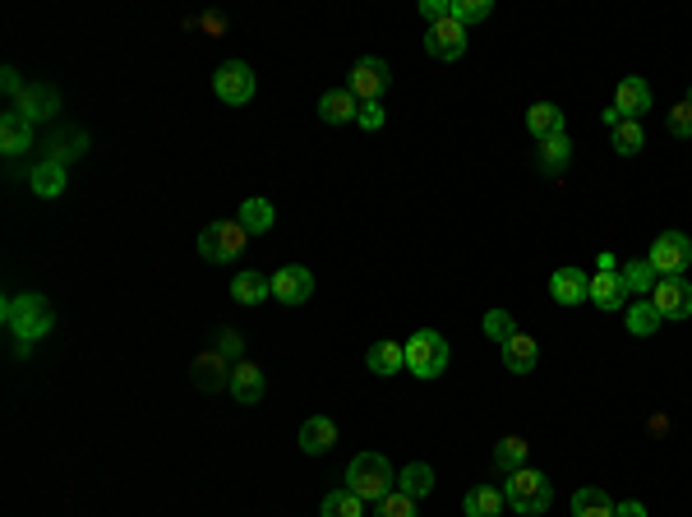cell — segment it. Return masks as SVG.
Returning a JSON list of instances; mask_svg holds the SVG:
<instances>
[{
    "mask_svg": "<svg viewBox=\"0 0 692 517\" xmlns=\"http://www.w3.org/2000/svg\"><path fill=\"white\" fill-rule=\"evenodd\" d=\"M88 148V134L84 130H60L51 134V144H47V162H60V167H70L74 157Z\"/></svg>",
    "mask_w": 692,
    "mask_h": 517,
    "instance_id": "28",
    "label": "cell"
},
{
    "mask_svg": "<svg viewBox=\"0 0 692 517\" xmlns=\"http://www.w3.org/2000/svg\"><path fill=\"white\" fill-rule=\"evenodd\" d=\"M217 356H222V361H236L240 356V333L236 328H222V333H217Z\"/></svg>",
    "mask_w": 692,
    "mask_h": 517,
    "instance_id": "41",
    "label": "cell"
},
{
    "mask_svg": "<svg viewBox=\"0 0 692 517\" xmlns=\"http://www.w3.org/2000/svg\"><path fill=\"white\" fill-rule=\"evenodd\" d=\"M365 365H370V374L388 379V374L406 370V347L402 342H393V337H383V342H374V347L365 351Z\"/></svg>",
    "mask_w": 692,
    "mask_h": 517,
    "instance_id": "20",
    "label": "cell"
},
{
    "mask_svg": "<svg viewBox=\"0 0 692 517\" xmlns=\"http://www.w3.org/2000/svg\"><path fill=\"white\" fill-rule=\"evenodd\" d=\"M231 296H236L240 305H263L268 296H273V277L254 273V268H245V273L231 277Z\"/></svg>",
    "mask_w": 692,
    "mask_h": 517,
    "instance_id": "25",
    "label": "cell"
},
{
    "mask_svg": "<svg viewBox=\"0 0 692 517\" xmlns=\"http://www.w3.org/2000/svg\"><path fill=\"white\" fill-rule=\"evenodd\" d=\"M213 93L227 107H245L259 93V79H254V70L245 61H227V65H217V74H213Z\"/></svg>",
    "mask_w": 692,
    "mask_h": 517,
    "instance_id": "7",
    "label": "cell"
},
{
    "mask_svg": "<svg viewBox=\"0 0 692 517\" xmlns=\"http://www.w3.org/2000/svg\"><path fill=\"white\" fill-rule=\"evenodd\" d=\"M480 328H485V337H494L499 347H503V342H508V337H517V319H513V314H508V310H490V314H485V324H480Z\"/></svg>",
    "mask_w": 692,
    "mask_h": 517,
    "instance_id": "38",
    "label": "cell"
},
{
    "mask_svg": "<svg viewBox=\"0 0 692 517\" xmlns=\"http://www.w3.org/2000/svg\"><path fill=\"white\" fill-rule=\"evenodd\" d=\"M568 162H573V139L568 134H554V139H545L536 153V167L545 171V176H563L568 171Z\"/></svg>",
    "mask_w": 692,
    "mask_h": 517,
    "instance_id": "26",
    "label": "cell"
},
{
    "mask_svg": "<svg viewBox=\"0 0 692 517\" xmlns=\"http://www.w3.org/2000/svg\"><path fill=\"white\" fill-rule=\"evenodd\" d=\"M19 116H24L28 125H37V121H51V116H56L60 111V93L51 84H28L24 88V97H19Z\"/></svg>",
    "mask_w": 692,
    "mask_h": 517,
    "instance_id": "13",
    "label": "cell"
},
{
    "mask_svg": "<svg viewBox=\"0 0 692 517\" xmlns=\"http://www.w3.org/2000/svg\"><path fill=\"white\" fill-rule=\"evenodd\" d=\"M319 517H365V499L360 494H351L342 485V490H328L319 504Z\"/></svg>",
    "mask_w": 692,
    "mask_h": 517,
    "instance_id": "29",
    "label": "cell"
},
{
    "mask_svg": "<svg viewBox=\"0 0 692 517\" xmlns=\"http://www.w3.org/2000/svg\"><path fill=\"white\" fill-rule=\"evenodd\" d=\"M490 14H494L490 0H453V19L466 28V33H471V24H485Z\"/></svg>",
    "mask_w": 692,
    "mask_h": 517,
    "instance_id": "37",
    "label": "cell"
},
{
    "mask_svg": "<svg viewBox=\"0 0 692 517\" xmlns=\"http://www.w3.org/2000/svg\"><path fill=\"white\" fill-rule=\"evenodd\" d=\"M374 517H416V499L402 490H393L388 499H379V513Z\"/></svg>",
    "mask_w": 692,
    "mask_h": 517,
    "instance_id": "39",
    "label": "cell"
},
{
    "mask_svg": "<svg viewBox=\"0 0 692 517\" xmlns=\"http://www.w3.org/2000/svg\"><path fill=\"white\" fill-rule=\"evenodd\" d=\"M614 517H646V508L637 504V499H628V504H619V508H614Z\"/></svg>",
    "mask_w": 692,
    "mask_h": 517,
    "instance_id": "46",
    "label": "cell"
},
{
    "mask_svg": "<svg viewBox=\"0 0 692 517\" xmlns=\"http://www.w3.org/2000/svg\"><path fill=\"white\" fill-rule=\"evenodd\" d=\"M646 264L656 268V277H683L692 268V236L688 231H660L651 241Z\"/></svg>",
    "mask_w": 692,
    "mask_h": 517,
    "instance_id": "6",
    "label": "cell"
},
{
    "mask_svg": "<svg viewBox=\"0 0 692 517\" xmlns=\"http://www.w3.org/2000/svg\"><path fill=\"white\" fill-rule=\"evenodd\" d=\"M494 467L499 471H522L526 467V439H517V434H508V439H499V448H494Z\"/></svg>",
    "mask_w": 692,
    "mask_h": 517,
    "instance_id": "35",
    "label": "cell"
},
{
    "mask_svg": "<svg viewBox=\"0 0 692 517\" xmlns=\"http://www.w3.org/2000/svg\"><path fill=\"white\" fill-rule=\"evenodd\" d=\"M397 485V471L393 462L383 453H360L351 457V467H346V490L360 494L365 504H379V499H388Z\"/></svg>",
    "mask_w": 692,
    "mask_h": 517,
    "instance_id": "2",
    "label": "cell"
},
{
    "mask_svg": "<svg viewBox=\"0 0 692 517\" xmlns=\"http://www.w3.org/2000/svg\"><path fill=\"white\" fill-rule=\"evenodd\" d=\"M360 130H383V102H360Z\"/></svg>",
    "mask_w": 692,
    "mask_h": 517,
    "instance_id": "42",
    "label": "cell"
},
{
    "mask_svg": "<svg viewBox=\"0 0 692 517\" xmlns=\"http://www.w3.org/2000/svg\"><path fill=\"white\" fill-rule=\"evenodd\" d=\"M397 490L411 494V499H420V494L434 490V467H425V462H411V467L397 471Z\"/></svg>",
    "mask_w": 692,
    "mask_h": 517,
    "instance_id": "32",
    "label": "cell"
},
{
    "mask_svg": "<svg viewBox=\"0 0 692 517\" xmlns=\"http://www.w3.org/2000/svg\"><path fill=\"white\" fill-rule=\"evenodd\" d=\"M466 37L471 33H466L457 19H439V24H430V33H425V51H430L434 61H462Z\"/></svg>",
    "mask_w": 692,
    "mask_h": 517,
    "instance_id": "10",
    "label": "cell"
},
{
    "mask_svg": "<svg viewBox=\"0 0 692 517\" xmlns=\"http://www.w3.org/2000/svg\"><path fill=\"white\" fill-rule=\"evenodd\" d=\"M609 144H614V153H619V157H637L646 148L642 121H619L614 130H609Z\"/></svg>",
    "mask_w": 692,
    "mask_h": 517,
    "instance_id": "30",
    "label": "cell"
},
{
    "mask_svg": "<svg viewBox=\"0 0 692 517\" xmlns=\"http://www.w3.org/2000/svg\"><path fill=\"white\" fill-rule=\"evenodd\" d=\"M596 273H619V259H614L609 250H600L596 254Z\"/></svg>",
    "mask_w": 692,
    "mask_h": 517,
    "instance_id": "45",
    "label": "cell"
},
{
    "mask_svg": "<svg viewBox=\"0 0 692 517\" xmlns=\"http://www.w3.org/2000/svg\"><path fill=\"white\" fill-rule=\"evenodd\" d=\"M319 116L323 125H351L360 116V102L351 88H328V93L319 97Z\"/></svg>",
    "mask_w": 692,
    "mask_h": 517,
    "instance_id": "17",
    "label": "cell"
},
{
    "mask_svg": "<svg viewBox=\"0 0 692 517\" xmlns=\"http://www.w3.org/2000/svg\"><path fill=\"white\" fill-rule=\"evenodd\" d=\"M28 185H33L37 199H60V194H65V185H70V176H65V167H60V162H47V157H42V162L28 171Z\"/></svg>",
    "mask_w": 692,
    "mask_h": 517,
    "instance_id": "21",
    "label": "cell"
},
{
    "mask_svg": "<svg viewBox=\"0 0 692 517\" xmlns=\"http://www.w3.org/2000/svg\"><path fill=\"white\" fill-rule=\"evenodd\" d=\"M623 324H628V333L633 337H651L660 328V314H656V305L642 296V301H633L628 310H623Z\"/></svg>",
    "mask_w": 692,
    "mask_h": 517,
    "instance_id": "31",
    "label": "cell"
},
{
    "mask_svg": "<svg viewBox=\"0 0 692 517\" xmlns=\"http://www.w3.org/2000/svg\"><path fill=\"white\" fill-rule=\"evenodd\" d=\"M194 384L203 388V393H217V388H227L231 384V370H227V361L217 356V351H203V356H194Z\"/></svg>",
    "mask_w": 692,
    "mask_h": 517,
    "instance_id": "22",
    "label": "cell"
},
{
    "mask_svg": "<svg viewBox=\"0 0 692 517\" xmlns=\"http://www.w3.org/2000/svg\"><path fill=\"white\" fill-rule=\"evenodd\" d=\"M231 397H236L240 407H254V402H263V393H268V384H263V370L250 361H236L231 365Z\"/></svg>",
    "mask_w": 692,
    "mask_h": 517,
    "instance_id": "14",
    "label": "cell"
},
{
    "mask_svg": "<svg viewBox=\"0 0 692 517\" xmlns=\"http://www.w3.org/2000/svg\"><path fill=\"white\" fill-rule=\"evenodd\" d=\"M688 102H692V88H688Z\"/></svg>",
    "mask_w": 692,
    "mask_h": 517,
    "instance_id": "47",
    "label": "cell"
},
{
    "mask_svg": "<svg viewBox=\"0 0 692 517\" xmlns=\"http://www.w3.org/2000/svg\"><path fill=\"white\" fill-rule=\"evenodd\" d=\"M573 517H614V499H609L605 490H577Z\"/></svg>",
    "mask_w": 692,
    "mask_h": 517,
    "instance_id": "34",
    "label": "cell"
},
{
    "mask_svg": "<svg viewBox=\"0 0 692 517\" xmlns=\"http://www.w3.org/2000/svg\"><path fill=\"white\" fill-rule=\"evenodd\" d=\"M273 204H268V199H245V204H240V227L250 231V236H263V231L273 227Z\"/></svg>",
    "mask_w": 692,
    "mask_h": 517,
    "instance_id": "33",
    "label": "cell"
},
{
    "mask_svg": "<svg viewBox=\"0 0 692 517\" xmlns=\"http://www.w3.org/2000/svg\"><path fill=\"white\" fill-rule=\"evenodd\" d=\"M314 296V273L305 264H287L273 273V301L282 305H305Z\"/></svg>",
    "mask_w": 692,
    "mask_h": 517,
    "instance_id": "11",
    "label": "cell"
},
{
    "mask_svg": "<svg viewBox=\"0 0 692 517\" xmlns=\"http://www.w3.org/2000/svg\"><path fill=\"white\" fill-rule=\"evenodd\" d=\"M0 319L10 328L19 342H42V337L56 328V310L42 291H24V296H10V301L0 305Z\"/></svg>",
    "mask_w": 692,
    "mask_h": 517,
    "instance_id": "1",
    "label": "cell"
},
{
    "mask_svg": "<svg viewBox=\"0 0 692 517\" xmlns=\"http://www.w3.org/2000/svg\"><path fill=\"white\" fill-rule=\"evenodd\" d=\"M499 351H503V370L508 374H531L540 365V342L536 337H526V333L508 337Z\"/></svg>",
    "mask_w": 692,
    "mask_h": 517,
    "instance_id": "16",
    "label": "cell"
},
{
    "mask_svg": "<svg viewBox=\"0 0 692 517\" xmlns=\"http://www.w3.org/2000/svg\"><path fill=\"white\" fill-rule=\"evenodd\" d=\"M0 88H5V93L14 97V102H19V97H24V79H19V70H14V65H5V70H0Z\"/></svg>",
    "mask_w": 692,
    "mask_h": 517,
    "instance_id": "44",
    "label": "cell"
},
{
    "mask_svg": "<svg viewBox=\"0 0 692 517\" xmlns=\"http://www.w3.org/2000/svg\"><path fill=\"white\" fill-rule=\"evenodd\" d=\"M549 296L559 305H582L586 296H591V277L582 273V268H554V277H549Z\"/></svg>",
    "mask_w": 692,
    "mask_h": 517,
    "instance_id": "15",
    "label": "cell"
},
{
    "mask_svg": "<svg viewBox=\"0 0 692 517\" xmlns=\"http://www.w3.org/2000/svg\"><path fill=\"white\" fill-rule=\"evenodd\" d=\"M406 347V370L416 374V379H439L448 370V337L434 333V328H416V333L402 342Z\"/></svg>",
    "mask_w": 692,
    "mask_h": 517,
    "instance_id": "4",
    "label": "cell"
},
{
    "mask_svg": "<svg viewBox=\"0 0 692 517\" xmlns=\"http://www.w3.org/2000/svg\"><path fill=\"white\" fill-rule=\"evenodd\" d=\"M651 102H656V97H651V84H646L642 74H628V79L619 84V93H614V102H609V107L619 111L623 121H642L646 111H651Z\"/></svg>",
    "mask_w": 692,
    "mask_h": 517,
    "instance_id": "12",
    "label": "cell"
},
{
    "mask_svg": "<svg viewBox=\"0 0 692 517\" xmlns=\"http://www.w3.org/2000/svg\"><path fill=\"white\" fill-rule=\"evenodd\" d=\"M388 84H393L388 61H379V56H360L356 70H351V93H356V102H379Z\"/></svg>",
    "mask_w": 692,
    "mask_h": 517,
    "instance_id": "9",
    "label": "cell"
},
{
    "mask_svg": "<svg viewBox=\"0 0 692 517\" xmlns=\"http://www.w3.org/2000/svg\"><path fill=\"white\" fill-rule=\"evenodd\" d=\"M526 130L536 134V144H545V139L563 134V111L554 102H536V107L526 111Z\"/></svg>",
    "mask_w": 692,
    "mask_h": 517,
    "instance_id": "27",
    "label": "cell"
},
{
    "mask_svg": "<svg viewBox=\"0 0 692 517\" xmlns=\"http://www.w3.org/2000/svg\"><path fill=\"white\" fill-rule=\"evenodd\" d=\"M669 134H674V139H692V102L688 97L669 111Z\"/></svg>",
    "mask_w": 692,
    "mask_h": 517,
    "instance_id": "40",
    "label": "cell"
},
{
    "mask_svg": "<svg viewBox=\"0 0 692 517\" xmlns=\"http://www.w3.org/2000/svg\"><path fill=\"white\" fill-rule=\"evenodd\" d=\"M33 148V125L19 116V111H5L0 116V153L5 157H19Z\"/></svg>",
    "mask_w": 692,
    "mask_h": 517,
    "instance_id": "19",
    "label": "cell"
},
{
    "mask_svg": "<svg viewBox=\"0 0 692 517\" xmlns=\"http://www.w3.org/2000/svg\"><path fill=\"white\" fill-rule=\"evenodd\" d=\"M623 273V282H628V291H637V296H651V291H656V268L646 264V259H637V264H628V268H619Z\"/></svg>",
    "mask_w": 692,
    "mask_h": 517,
    "instance_id": "36",
    "label": "cell"
},
{
    "mask_svg": "<svg viewBox=\"0 0 692 517\" xmlns=\"http://www.w3.org/2000/svg\"><path fill=\"white\" fill-rule=\"evenodd\" d=\"M337 444V421H328V416H310V421L300 425V448L310 457L328 453V448Z\"/></svg>",
    "mask_w": 692,
    "mask_h": 517,
    "instance_id": "24",
    "label": "cell"
},
{
    "mask_svg": "<svg viewBox=\"0 0 692 517\" xmlns=\"http://www.w3.org/2000/svg\"><path fill=\"white\" fill-rule=\"evenodd\" d=\"M245 245H250V231L240 227V217H227V222H213V227L199 231V254L208 264H231V259L245 254Z\"/></svg>",
    "mask_w": 692,
    "mask_h": 517,
    "instance_id": "5",
    "label": "cell"
},
{
    "mask_svg": "<svg viewBox=\"0 0 692 517\" xmlns=\"http://www.w3.org/2000/svg\"><path fill=\"white\" fill-rule=\"evenodd\" d=\"M503 508H508V499H503L499 485H476V490H466V499H462L466 517H503Z\"/></svg>",
    "mask_w": 692,
    "mask_h": 517,
    "instance_id": "23",
    "label": "cell"
},
{
    "mask_svg": "<svg viewBox=\"0 0 692 517\" xmlns=\"http://www.w3.org/2000/svg\"><path fill=\"white\" fill-rule=\"evenodd\" d=\"M420 14L439 24V19H453V0H420Z\"/></svg>",
    "mask_w": 692,
    "mask_h": 517,
    "instance_id": "43",
    "label": "cell"
},
{
    "mask_svg": "<svg viewBox=\"0 0 692 517\" xmlns=\"http://www.w3.org/2000/svg\"><path fill=\"white\" fill-rule=\"evenodd\" d=\"M503 499H508V508L522 517H540L549 513V504H554V485H549L545 471H513L508 476V485H503Z\"/></svg>",
    "mask_w": 692,
    "mask_h": 517,
    "instance_id": "3",
    "label": "cell"
},
{
    "mask_svg": "<svg viewBox=\"0 0 692 517\" xmlns=\"http://www.w3.org/2000/svg\"><path fill=\"white\" fill-rule=\"evenodd\" d=\"M586 301L596 305V310H623L628 305V282H623V273H596Z\"/></svg>",
    "mask_w": 692,
    "mask_h": 517,
    "instance_id": "18",
    "label": "cell"
},
{
    "mask_svg": "<svg viewBox=\"0 0 692 517\" xmlns=\"http://www.w3.org/2000/svg\"><path fill=\"white\" fill-rule=\"evenodd\" d=\"M646 301L656 305L660 319H692V282L688 277H660Z\"/></svg>",
    "mask_w": 692,
    "mask_h": 517,
    "instance_id": "8",
    "label": "cell"
}]
</instances>
